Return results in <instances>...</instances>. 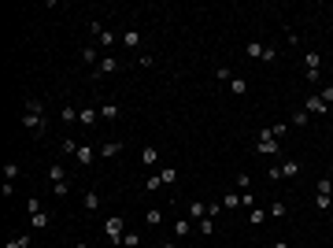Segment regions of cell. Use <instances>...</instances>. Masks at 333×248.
Returning a JSON list of instances; mask_svg holds the SVG:
<instances>
[{
	"label": "cell",
	"instance_id": "obj_42",
	"mask_svg": "<svg viewBox=\"0 0 333 248\" xmlns=\"http://www.w3.org/2000/svg\"><path fill=\"white\" fill-rule=\"evenodd\" d=\"M315 207L318 211H330V197H315Z\"/></svg>",
	"mask_w": 333,
	"mask_h": 248
},
{
	"label": "cell",
	"instance_id": "obj_25",
	"mask_svg": "<svg viewBox=\"0 0 333 248\" xmlns=\"http://www.w3.org/2000/svg\"><path fill=\"white\" fill-rule=\"evenodd\" d=\"M96 207H100V193L89 189V193H85V211H96Z\"/></svg>",
	"mask_w": 333,
	"mask_h": 248
},
{
	"label": "cell",
	"instance_id": "obj_1",
	"mask_svg": "<svg viewBox=\"0 0 333 248\" xmlns=\"http://www.w3.org/2000/svg\"><path fill=\"white\" fill-rule=\"evenodd\" d=\"M256 152H259V156H274V159L282 156V141L274 137V130H270V126L256 133Z\"/></svg>",
	"mask_w": 333,
	"mask_h": 248
},
{
	"label": "cell",
	"instance_id": "obj_39",
	"mask_svg": "<svg viewBox=\"0 0 333 248\" xmlns=\"http://www.w3.org/2000/svg\"><path fill=\"white\" fill-rule=\"evenodd\" d=\"M285 211H289V207H285V204H282V200H274V207H270V219H282V215H285Z\"/></svg>",
	"mask_w": 333,
	"mask_h": 248
},
{
	"label": "cell",
	"instance_id": "obj_22",
	"mask_svg": "<svg viewBox=\"0 0 333 248\" xmlns=\"http://www.w3.org/2000/svg\"><path fill=\"white\" fill-rule=\"evenodd\" d=\"M115 115H119V104H111V100H108V104H100V119H108V123H111Z\"/></svg>",
	"mask_w": 333,
	"mask_h": 248
},
{
	"label": "cell",
	"instance_id": "obj_23",
	"mask_svg": "<svg viewBox=\"0 0 333 248\" xmlns=\"http://www.w3.org/2000/svg\"><path fill=\"white\" fill-rule=\"evenodd\" d=\"M248 223L252 226H263L266 223V211H263V207H252V211H248Z\"/></svg>",
	"mask_w": 333,
	"mask_h": 248
},
{
	"label": "cell",
	"instance_id": "obj_30",
	"mask_svg": "<svg viewBox=\"0 0 333 248\" xmlns=\"http://www.w3.org/2000/svg\"><path fill=\"white\" fill-rule=\"evenodd\" d=\"M59 115H63V123H78V108H71V104H63Z\"/></svg>",
	"mask_w": 333,
	"mask_h": 248
},
{
	"label": "cell",
	"instance_id": "obj_27",
	"mask_svg": "<svg viewBox=\"0 0 333 248\" xmlns=\"http://www.w3.org/2000/svg\"><path fill=\"white\" fill-rule=\"evenodd\" d=\"M144 223H148V226H159V223H163V215H159V207H148V211H144Z\"/></svg>",
	"mask_w": 333,
	"mask_h": 248
},
{
	"label": "cell",
	"instance_id": "obj_40",
	"mask_svg": "<svg viewBox=\"0 0 333 248\" xmlns=\"http://www.w3.org/2000/svg\"><path fill=\"white\" fill-rule=\"evenodd\" d=\"M270 130H274V137H278V141H282V137H285V133H289V126H285V123H274V126H270Z\"/></svg>",
	"mask_w": 333,
	"mask_h": 248
},
{
	"label": "cell",
	"instance_id": "obj_12",
	"mask_svg": "<svg viewBox=\"0 0 333 248\" xmlns=\"http://www.w3.org/2000/svg\"><path fill=\"white\" fill-rule=\"evenodd\" d=\"M48 223H52V219L45 215V207H41V211H33V215H30V226H33V230H45V226H48Z\"/></svg>",
	"mask_w": 333,
	"mask_h": 248
},
{
	"label": "cell",
	"instance_id": "obj_7",
	"mask_svg": "<svg viewBox=\"0 0 333 248\" xmlns=\"http://www.w3.org/2000/svg\"><path fill=\"white\" fill-rule=\"evenodd\" d=\"M326 108H330V104H326V100L318 97V93L304 100V111H308V115H326Z\"/></svg>",
	"mask_w": 333,
	"mask_h": 248
},
{
	"label": "cell",
	"instance_id": "obj_47",
	"mask_svg": "<svg viewBox=\"0 0 333 248\" xmlns=\"http://www.w3.org/2000/svg\"><path fill=\"white\" fill-rule=\"evenodd\" d=\"M330 23H333V8H330Z\"/></svg>",
	"mask_w": 333,
	"mask_h": 248
},
{
	"label": "cell",
	"instance_id": "obj_28",
	"mask_svg": "<svg viewBox=\"0 0 333 248\" xmlns=\"http://www.w3.org/2000/svg\"><path fill=\"white\" fill-rule=\"evenodd\" d=\"M122 41H126V49H137V45H141V33H137V30H126Z\"/></svg>",
	"mask_w": 333,
	"mask_h": 248
},
{
	"label": "cell",
	"instance_id": "obj_11",
	"mask_svg": "<svg viewBox=\"0 0 333 248\" xmlns=\"http://www.w3.org/2000/svg\"><path fill=\"white\" fill-rule=\"evenodd\" d=\"M189 219H208V204H204V200H192L189 204Z\"/></svg>",
	"mask_w": 333,
	"mask_h": 248
},
{
	"label": "cell",
	"instance_id": "obj_15",
	"mask_svg": "<svg viewBox=\"0 0 333 248\" xmlns=\"http://www.w3.org/2000/svg\"><path fill=\"white\" fill-rule=\"evenodd\" d=\"M278 171H282V178H292V174H300V159H285Z\"/></svg>",
	"mask_w": 333,
	"mask_h": 248
},
{
	"label": "cell",
	"instance_id": "obj_5",
	"mask_svg": "<svg viewBox=\"0 0 333 248\" xmlns=\"http://www.w3.org/2000/svg\"><path fill=\"white\" fill-rule=\"evenodd\" d=\"M304 74H308V82H318V67H322V56L318 52H304Z\"/></svg>",
	"mask_w": 333,
	"mask_h": 248
},
{
	"label": "cell",
	"instance_id": "obj_3",
	"mask_svg": "<svg viewBox=\"0 0 333 248\" xmlns=\"http://www.w3.org/2000/svg\"><path fill=\"white\" fill-rule=\"evenodd\" d=\"M23 126H26V130H30L37 141L48 133V119H45V115H30V111H23Z\"/></svg>",
	"mask_w": 333,
	"mask_h": 248
},
{
	"label": "cell",
	"instance_id": "obj_8",
	"mask_svg": "<svg viewBox=\"0 0 333 248\" xmlns=\"http://www.w3.org/2000/svg\"><path fill=\"white\" fill-rule=\"evenodd\" d=\"M122 152V141H104L100 145V159H111V156H119Z\"/></svg>",
	"mask_w": 333,
	"mask_h": 248
},
{
	"label": "cell",
	"instance_id": "obj_24",
	"mask_svg": "<svg viewBox=\"0 0 333 248\" xmlns=\"http://www.w3.org/2000/svg\"><path fill=\"white\" fill-rule=\"evenodd\" d=\"M333 193V182L330 178H318V185H315V197H330Z\"/></svg>",
	"mask_w": 333,
	"mask_h": 248
},
{
	"label": "cell",
	"instance_id": "obj_9",
	"mask_svg": "<svg viewBox=\"0 0 333 248\" xmlns=\"http://www.w3.org/2000/svg\"><path fill=\"white\" fill-rule=\"evenodd\" d=\"M93 156H96V152H93V145H78V152H74V159H78L82 167H89Z\"/></svg>",
	"mask_w": 333,
	"mask_h": 248
},
{
	"label": "cell",
	"instance_id": "obj_4",
	"mask_svg": "<svg viewBox=\"0 0 333 248\" xmlns=\"http://www.w3.org/2000/svg\"><path fill=\"white\" fill-rule=\"evenodd\" d=\"M89 33L96 37V45H104V49H111V45H119V37H115V33H111V30H108L104 23H96V19L89 23Z\"/></svg>",
	"mask_w": 333,
	"mask_h": 248
},
{
	"label": "cell",
	"instance_id": "obj_17",
	"mask_svg": "<svg viewBox=\"0 0 333 248\" xmlns=\"http://www.w3.org/2000/svg\"><path fill=\"white\" fill-rule=\"evenodd\" d=\"M230 93H233V97H244V93H248V82L233 74V82H230Z\"/></svg>",
	"mask_w": 333,
	"mask_h": 248
},
{
	"label": "cell",
	"instance_id": "obj_6",
	"mask_svg": "<svg viewBox=\"0 0 333 248\" xmlns=\"http://www.w3.org/2000/svg\"><path fill=\"white\" fill-rule=\"evenodd\" d=\"M111 71H119V59H115V56H104V59L96 63V71H93V82H100V78L111 74Z\"/></svg>",
	"mask_w": 333,
	"mask_h": 248
},
{
	"label": "cell",
	"instance_id": "obj_26",
	"mask_svg": "<svg viewBox=\"0 0 333 248\" xmlns=\"http://www.w3.org/2000/svg\"><path fill=\"white\" fill-rule=\"evenodd\" d=\"M4 248H30V233H19V237H11Z\"/></svg>",
	"mask_w": 333,
	"mask_h": 248
},
{
	"label": "cell",
	"instance_id": "obj_16",
	"mask_svg": "<svg viewBox=\"0 0 333 248\" xmlns=\"http://www.w3.org/2000/svg\"><path fill=\"white\" fill-rule=\"evenodd\" d=\"M244 52H248V56H252V59H263V52H266V45H263V41H248V45H244Z\"/></svg>",
	"mask_w": 333,
	"mask_h": 248
},
{
	"label": "cell",
	"instance_id": "obj_10",
	"mask_svg": "<svg viewBox=\"0 0 333 248\" xmlns=\"http://www.w3.org/2000/svg\"><path fill=\"white\" fill-rule=\"evenodd\" d=\"M48 182H52V185L67 182V171H63V163H52V167H48Z\"/></svg>",
	"mask_w": 333,
	"mask_h": 248
},
{
	"label": "cell",
	"instance_id": "obj_33",
	"mask_svg": "<svg viewBox=\"0 0 333 248\" xmlns=\"http://www.w3.org/2000/svg\"><path fill=\"white\" fill-rule=\"evenodd\" d=\"M59 149H63V156H74V152H78V141H74V137H67Z\"/></svg>",
	"mask_w": 333,
	"mask_h": 248
},
{
	"label": "cell",
	"instance_id": "obj_35",
	"mask_svg": "<svg viewBox=\"0 0 333 248\" xmlns=\"http://www.w3.org/2000/svg\"><path fill=\"white\" fill-rule=\"evenodd\" d=\"M237 204H241V197H237V193H226V197H222V207H226V211H230V207H237Z\"/></svg>",
	"mask_w": 333,
	"mask_h": 248
},
{
	"label": "cell",
	"instance_id": "obj_43",
	"mask_svg": "<svg viewBox=\"0 0 333 248\" xmlns=\"http://www.w3.org/2000/svg\"><path fill=\"white\" fill-rule=\"evenodd\" d=\"M318 97H322V100H326V104H330V100H333V85H326V89H322V93H318Z\"/></svg>",
	"mask_w": 333,
	"mask_h": 248
},
{
	"label": "cell",
	"instance_id": "obj_20",
	"mask_svg": "<svg viewBox=\"0 0 333 248\" xmlns=\"http://www.w3.org/2000/svg\"><path fill=\"white\" fill-rule=\"evenodd\" d=\"M308 123H311V115H308L304 108H296V111H292V126H300V130H304Z\"/></svg>",
	"mask_w": 333,
	"mask_h": 248
},
{
	"label": "cell",
	"instance_id": "obj_2",
	"mask_svg": "<svg viewBox=\"0 0 333 248\" xmlns=\"http://www.w3.org/2000/svg\"><path fill=\"white\" fill-rule=\"evenodd\" d=\"M104 233H108V241H111V245H122L126 219H122V215H111V219H104Z\"/></svg>",
	"mask_w": 333,
	"mask_h": 248
},
{
	"label": "cell",
	"instance_id": "obj_14",
	"mask_svg": "<svg viewBox=\"0 0 333 248\" xmlns=\"http://www.w3.org/2000/svg\"><path fill=\"white\" fill-rule=\"evenodd\" d=\"M78 123L93 126V123H96V108H78Z\"/></svg>",
	"mask_w": 333,
	"mask_h": 248
},
{
	"label": "cell",
	"instance_id": "obj_13",
	"mask_svg": "<svg viewBox=\"0 0 333 248\" xmlns=\"http://www.w3.org/2000/svg\"><path fill=\"white\" fill-rule=\"evenodd\" d=\"M137 245H141V233H137V230H126V233H122V245H119V248H137Z\"/></svg>",
	"mask_w": 333,
	"mask_h": 248
},
{
	"label": "cell",
	"instance_id": "obj_41",
	"mask_svg": "<svg viewBox=\"0 0 333 248\" xmlns=\"http://www.w3.org/2000/svg\"><path fill=\"white\" fill-rule=\"evenodd\" d=\"M159 185H163V178H159V174H152L148 182H144V189H159Z\"/></svg>",
	"mask_w": 333,
	"mask_h": 248
},
{
	"label": "cell",
	"instance_id": "obj_44",
	"mask_svg": "<svg viewBox=\"0 0 333 248\" xmlns=\"http://www.w3.org/2000/svg\"><path fill=\"white\" fill-rule=\"evenodd\" d=\"M156 248H178V245H174V241H163V245H156Z\"/></svg>",
	"mask_w": 333,
	"mask_h": 248
},
{
	"label": "cell",
	"instance_id": "obj_34",
	"mask_svg": "<svg viewBox=\"0 0 333 248\" xmlns=\"http://www.w3.org/2000/svg\"><path fill=\"white\" fill-rule=\"evenodd\" d=\"M200 233L211 237V233H215V219H200Z\"/></svg>",
	"mask_w": 333,
	"mask_h": 248
},
{
	"label": "cell",
	"instance_id": "obj_19",
	"mask_svg": "<svg viewBox=\"0 0 333 248\" xmlns=\"http://www.w3.org/2000/svg\"><path fill=\"white\" fill-rule=\"evenodd\" d=\"M26 111H30V115H45V100L30 97V100H26Z\"/></svg>",
	"mask_w": 333,
	"mask_h": 248
},
{
	"label": "cell",
	"instance_id": "obj_37",
	"mask_svg": "<svg viewBox=\"0 0 333 248\" xmlns=\"http://www.w3.org/2000/svg\"><path fill=\"white\" fill-rule=\"evenodd\" d=\"M215 78H218V82H233V71H230V67H218Z\"/></svg>",
	"mask_w": 333,
	"mask_h": 248
},
{
	"label": "cell",
	"instance_id": "obj_36",
	"mask_svg": "<svg viewBox=\"0 0 333 248\" xmlns=\"http://www.w3.org/2000/svg\"><path fill=\"white\" fill-rule=\"evenodd\" d=\"M82 63H96V49H93V45L82 49Z\"/></svg>",
	"mask_w": 333,
	"mask_h": 248
},
{
	"label": "cell",
	"instance_id": "obj_21",
	"mask_svg": "<svg viewBox=\"0 0 333 248\" xmlns=\"http://www.w3.org/2000/svg\"><path fill=\"white\" fill-rule=\"evenodd\" d=\"M19 174H23V167H19V163H4V182H15Z\"/></svg>",
	"mask_w": 333,
	"mask_h": 248
},
{
	"label": "cell",
	"instance_id": "obj_45",
	"mask_svg": "<svg viewBox=\"0 0 333 248\" xmlns=\"http://www.w3.org/2000/svg\"><path fill=\"white\" fill-rule=\"evenodd\" d=\"M274 248H289V245H285V241H274Z\"/></svg>",
	"mask_w": 333,
	"mask_h": 248
},
{
	"label": "cell",
	"instance_id": "obj_46",
	"mask_svg": "<svg viewBox=\"0 0 333 248\" xmlns=\"http://www.w3.org/2000/svg\"><path fill=\"white\" fill-rule=\"evenodd\" d=\"M74 248H89V245H85V241H78V245H74Z\"/></svg>",
	"mask_w": 333,
	"mask_h": 248
},
{
	"label": "cell",
	"instance_id": "obj_29",
	"mask_svg": "<svg viewBox=\"0 0 333 248\" xmlns=\"http://www.w3.org/2000/svg\"><path fill=\"white\" fill-rule=\"evenodd\" d=\"M159 178H163V185H170V182H178V171H174V167H163Z\"/></svg>",
	"mask_w": 333,
	"mask_h": 248
},
{
	"label": "cell",
	"instance_id": "obj_31",
	"mask_svg": "<svg viewBox=\"0 0 333 248\" xmlns=\"http://www.w3.org/2000/svg\"><path fill=\"white\" fill-rule=\"evenodd\" d=\"M222 211H226V207H222V200H211V204H208V219H218Z\"/></svg>",
	"mask_w": 333,
	"mask_h": 248
},
{
	"label": "cell",
	"instance_id": "obj_38",
	"mask_svg": "<svg viewBox=\"0 0 333 248\" xmlns=\"http://www.w3.org/2000/svg\"><path fill=\"white\" fill-rule=\"evenodd\" d=\"M237 189H244V193H248V189H252V178H248V174H244V171H241V174H237Z\"/></svg>",
	"mask_w": 333,
	"mask_h": 248
},
{
	"label": "cell",
	"instance_id": "obj_18",
	"mask_svg": "<svg viewBox=\"0 0 333 248\" xmlns=\"http://www.w3.org/2000/svg\"><path fill=\"white\" fill-rule=\"evenodd\" d=\"M156 159H159L156 149H152V145H144V149H141V163H144V167H156Z\"/></svg>",
	"mask_w": 333,
	"mask_h": 248
},
{
	"label": "cell",
	"instance_id": "obj_32",
	"mask_svg": "<svg viewBox=\"0 0 333 248\" xmlns=\"http://www.w3.org/2000/svg\"><path fill=\"white\" fill-rule=\"evenodd\" d=\"M189 230H192V226H189V219H182V223H174V237H189Z\"/></svg>",
	"mask_w": 333,
	"mask_h": 248
}]
</instances>
